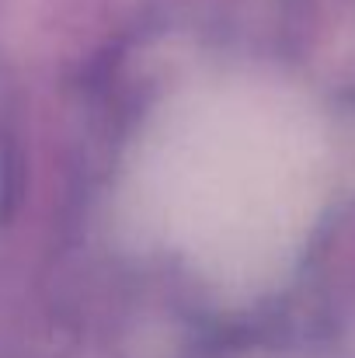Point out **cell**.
Wrapping results in <instances>:
<instances>
[{
    "instance_id": "cell-1",
    "label": "cell",
    "mask_w": 355,
    "mask_h": 358,
    "mask_svg": "<svg viewBox=\"0 0 355 358\" xmlns=\"http://www.w3.org/2000/svg\"><path fill=\"white\" fill-rule=\"evenodd\" d=\"M21 188H25L21 153H18L14 139L0 129V223L14 216V209L21 202Z\"/></svg>"
}]
</instances>
